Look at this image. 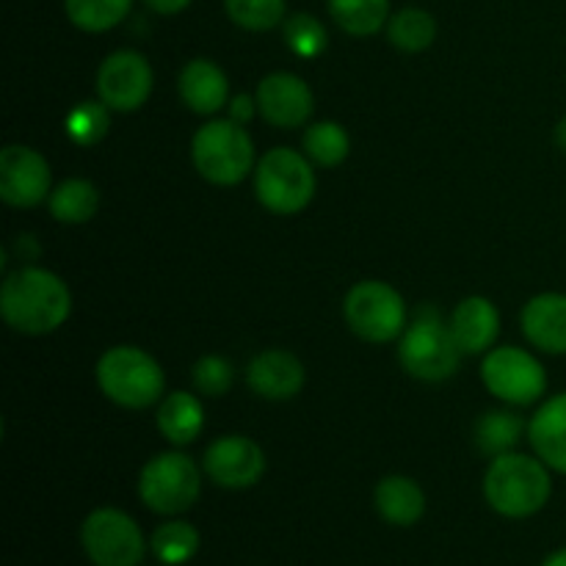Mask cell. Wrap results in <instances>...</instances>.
I'll use <instances>...</instances> for the list:
<instances>
[{"label":"cell","mask_w":566,"mask_h":566,"mask_svg":"<svg viewBox=\"0 0 566 566\" xmlns=\"http://www.w3.org/2000/svg\"><path fill=\"white\" fill-rule=\"evenodd\" d=\"M72 293L59 274L39 265L11 271L0 287V315L22 335H50L66 324Z\"/></svg>","instance_id":"6da1fadb"},{"label":"cell","mask_w":566,"mask_h":566,"mask_svg":"<svg viewBox=\"0 0 566 566\" xmlns=\"http://www.w3.org/2000/svg\"><path fill=\"white\" fill-rule=\"evenodd\" d=\"M553 495L551 468L539 457L503 453L492 459L484 475V497L506 520H528L547 506Z\"/></svg>","instance_id":"7a4b0ae2"},{"label":"cell","mask_w":566,"mask_h":566,"mask_svg":"<svg viewBox=\"0 0 566 566\" xmlns=\"http://www.w3.org/2000/svg\"><path fill=\"white\" fill-rule=\"evenodd\" d=\"M97 385L122 409H149L164 398L166 376L153 354L136 346H114L99 357Z\"/></svg>","instance_id":"3957f363"},{"label":"cell","mask_w":566,"mask_h":566,"mask_svg":"<svg viewBox=\"0 0 566 566\" xmlns=\"http://www.w3.org/2000/svg\"><path fill=\"white\" fill-rule=\"evenodd\" d=\"M191 160L213 186H238L254 169V142L238 122L213 119L193 133Z\"/></svg>","instance_id":"277c9868"},{"label":"cell","mask_w":566,"mask_h":566,"mask_svg":"<svg viewBox=\"0 0 566 566\" xmlns=\"http://www.w3.org/2000/svg\"><path fill=\"white\" fill-rule=\"evenodd\" d=\"M462 348L453 340L451 326L442 324L434 307L415 315L398 343V363L409 376L420 381H446L457 374Z\"/></svg>","instance_id":"5b68a950"},{"label":"cell","mask_w":566,"mask_h":566,"mask_svg":"<svg viewBox=\"0 0 566 566\" xmlns=\"http://www.w3.org/2000/svg\"><path fill=\"white\" fill-rule=\"evenodd\" d=\"M254 193L265 210L276 216H296L313 202L315 171L307 155L276 147L254 166Z\"/></svg>","instance_id":"8992f818"},{"label":"cell","mask_w":566,"mask_h":566,"mask_svg":"<svg viewBox=\"0 0 566 566\" xmlns=\"http://www.w3.org/2000/svg\"><path fill=\"white\" fill-rule=\"evenodd\" d=\"M202 495V473L188 453L166 451L149 459L138 475V497L149 512L177 517Z\"/></svg>","instance_id":"52a82bcc"},{"label":"cell","mask_w":566,"mask_h":566,"mask_svg":"<svg viewBox=\"0 0 566 566\" xmlns=\"http://www.w3.org/2000/svg\"><path fill=\"white\" fill-rule=\"evenodd\" d=\"M81 547L92 566H142L149 542L130 514L103 506L81 523Z\"/></svg>","instance_id":"ba28073f"},{"label":"cell","mask_w":566,"mask_h":566,"mask_svg":"<svg viewBox=\"0 0 566 566\" xmlns=\"http://www.w3.org/2000/svg\"><path fill=\"white\" fill-rule=\"evenodd\" d=\"M348 329L365 343H392L407 329V304L392 285L381 280L357 282L343 302Z\"/></svg>","instance_id":"9c48e42d"},{"label":"cell","mask_w":566,"mask_h":566,"mask_svg":"<svg viewBox=\"0 0 566 566\" xmlns=\"http://www.w3.org/2000/svg\"><path fill=\"white\" fill-rule=\"evenodd\" d=\"M481 381L503 403L528 407L547 390V374L539 359L517 346H501L486 352L481 363Z\"/></svg>","instance_id":"30bf717a"},{"label":"cell","mask_w":566,"mask_h":566,"mask_svg":"<svg viewBox=\"0 0 566 566\" xmlns=\"http://www.w3.org/2000/svg\"><path fill=\"white\" fill-rule=\"evenodd\" d=\"M153 66L147 55L138 50H116L99 64L97 72V94L99 103L108 105L111 111L130 114L138 111L153 94Z\"/></svg>","instance_id":"8fae6325"},{"label":"cell","mask_w":566,"mask_h":566,"mask_svg":"<svg viewBox=\"0 0 566 566\" xmlns=\"http://www.w3.org/2000/svg\"><path fill=\"white\" fill-rule=\"evenodd\" d=\"M50 164L36 149L9 144L0 153V199L11 208H36L50 199Z\"/></svg>","instance_id":"7c38bea8"},{"label":"cell","mask_w":566,"mask_h":566,"mask_svg":"<svg viewBox=\"0 0 566 566\" xmlns=\"http://www.w3.org/2000/svg\"><path fill=\"white\" fill-rule=\"evenodd\" d=\"M202 470L221 490H249L265 475V453L249 437L227 434L210 442L202 457Z\"/></svg>","instance_id":"4fadbf2b"},{"label":"cell","mask_w":566,"mask_h":566,"mask_svg":"<svg viewBox=\"0 0 566 566\" xmlns=\"http://www.w3.org/2000/svg\"><path fill=\"white\" fill-rule=\"evenodd\" d=\"M254 99H258V114L269 125L280 127V130L307 125L315 108L310 86L304 83V77L293 75V72H271V75H265L260 81Z\"/></svg>","instance_id":"5bb4252c"},{"label":"cell","mask_w":566,"mask_h":566,"mask_svg":"<svg viewBox=\"0 0 566 566\" xmlns=\"http://www.w3.org/2000/svg\"><path fill=\"white\" fill-rule=\"evenodd\" d=\"M247 381L254 396L265 398V401H287L302 392L304 365L296 354L269 348L249 363Z\"/></svg>","instance_id":"9a60e30c"},{"label":"cell","mask_w":566,"mask_h":566,"mask_svg":"<svg viewBox=\"0 0 566 566\" xmlns=\"http://www.w3.org/2000/svg\"><path fill=\"white\" fill-rule=\"evenodd\" d=\"M523 335L534 348L545 354H566V296L539 293L523 307Z\"/></svg>","instance_id":"2e32d148"},{"label":"cell","mask_w":566,"mask_h":566,"mask_svg":"<svg viewBox=\"0 0 566 566\" xmlns=\"http://www.w3.org/2000/svg\"><path fill=\"white\" fill-rule=\"evenodd\" d=\"M177 88H180V97L188 111L199 116L219 114L230 103V81H227L224 70L210 59L188 61L180 72Z\"/></svg>","instance_id":"e0dca14e"},{"label":"cell","mask_w":566,"mask_h":566,"mask_svg":"<svg viewBox=\"0 0 566 566\" xmlns=\"http://www.w3.org/2000/svg\"><path fill=\"white\" fill-rule=\"evenodd\" d=\"M448 326L462 354H486L501 335V313L490 298L470 296L457 304Z\"/></svg>","instance_id":"ac0fdd59"},{"label":"cell","mask_w":566,"mask_h":566,"mask_svg":"<svg viewBox=\"0 0 566 566\" xmlns=\"http://www.w3.org/2000/svg\"><path fill=\"white\" fill-rule=\"evenodd\" d=\"M528 440L547 468L566 475V392H558L536 409L528 423Z\"/></svg>","instance_id":"d6986e66"},{"label":"cell","mask_w":566,"mask_h":566,"mask_svg":"<svg viewBox=\"0 0 566 566\" xmlns=\"http://www.w3.org/2000/svg\"><path fill=\"white\" fill-rule=\"evenodd\" d=\"M374 506L387 525L412 528L426 514V492L409 475H385L374 490Z\"/></svg>","instance_id":"ffe728a7"},{"label":"cell","mask_w":566,"mask_h":566,"mask_svg":"<svg viewBox=\"0 0 566 566\" xmlns=\"http://www.w3.org/2000/svg\"><path fill=\"white\" fill-rule=\"evenodd\" d=\"M155 420L171 446H191L205 429V409L193 392H169L160 401Z\"/></svg>","instance_id":"44dd1931"},{"label":"cell","mask_w":566,"mask_h":566,"mask_svg":"<svg viewBox=\"0 0 566 566\" xmlns=\"http://www.w3.org/2000/svg\"><path fill=\"white\" fill-rule=\"evenodd\" d=\"M525 429L528 426H525L520 415L506 412V409H492V412H484L475 420V448L490 459L512 453L520 446V440H523Z\"/></svg>","instance_id":"7402d4cb"},{"label":"cell","mask_w":566,"mask_h":566,"mask_svg":"<svg viewBox=\"0 0 566 566\" xmlns=\"http://www.w3.org/2000/svg\"><path fill=\"white\" fill-rule=\"evenodd\" d=\"M50 216L61 224H86L97 216L99 208V193L94 188V182L81 180V177H72L64 180L61 186L53 188L48 199Z\"/></svg>","instance_id":"603a6c76"},{"label":"cell","mask_w":566,"mask_h":566,"mask_svg":"<svg viewBox=\"0 0 566 566\" xmlns=\"http://www.w3.org/2000/svg\"><path fill=\"white\" fill-rule=\"evenodd\" d=\"M332 20L352 36H374L390 22V0H326Z\"/></svg>","instance_id":"cb8c5ba5"},{"label":"cell","mask_w":566,"mask_h":566,"mask_svg":"<svg viewBox=\"0 0 566 566\" xmlns=\"http://www.w3.org/2000/svg\"><path fill=\"white\" fill-rule=\"evenodd\" d=\"M199 531L186 520H166L149 536V551L164 566H182L199 553Z\"/></svg>","instance_id":"d4e9b609"},{"label":"cell","mask_w":566,"mask_h":566,"mask_svg":"<svg viewBox=\"0 0 566 566\" xmlns=\"http://www.w3.org/2000/svg\"><path fill=\"white\" fill-rule=\"evenodd\" d=\"M387 39L403 53H423L437 39V20L426 9L407 6L387 22Z\"/></svg>","instance_id":"484cf974"},{"label":"cell","mask_w":566,"mask_h":566,"mask_svg":"<svg viewBox=\"0 0 566 566\" xmlns=\"http://www.w3.org/2000/svg\"><path fill=\"white\" fill-rule=\"evenodd\" d=\"M304 155H307L313 164L332 169V166H340L343 160L352 153V138H348L346 127L337 125V122H315L304 130Z\"/></svg>","instance_id":"4316f807"},{"label":"cell","mask_w":566,"mask_h":566,"mask_svg":"<svg viewBox=\"0 0 566 566\" xmlns=\"http://www.w3.org/2000/svg\"><path fill=\"white\" fill-rule=\"evenodd\" d=\"M133 9V0H64V11L75 28L103 33L119 25Z\"/></svg>","instance_id":"83f0119b"},{"label":"cell","mask_w":566,"mask_h":566,"mask_svg":"<svg viewBox=\"0 0 566 566\" xmlns=\"http://www.w3.org/2000/svg\"><path fill=\"white\" fill-rule=\"evenodd\" d=\"M111 108L105 103H77L66 114L64 130L77 147H94L108 136Z\"/></svg>","instance_id":"f1b7e54d"},{"label":"cell","mask_w":566,"mask_h":566,"mask_svg":"<svg viewBox=\"0 0 566 566\" xmlns=\"http://www.w3.org/2000/svg\"><path fill=\"white\" fill-rule=\"evenodd\" d=\"M282 33H285V44L291 48V53L298 59H318L329 48V33H326L324 22L304 11L287 17L282 22Z\"/></svg>","instance_id":"f546056e"},{"label":"cell","mask_w":566,"mask_h":566,"mask_svg":"<svg viewBox=\"0 0 566 566\" xmlns=\"http://www.w3.org/2000/svg\"><path fill=\"white\" fill-rule=\"evenodd\" d=\"M224 9L243 31H271L285 22V0H224Z\"/></svg>","instance_id":"4dcf8cb0"},{"label":"cell","mask_w":566,"mask_h":566,"mask_svg":"<svg viewBox=\"0 0 566 566\" xmlns=\"http://www.w3.org/2000/svg\"><path fill=\"white\" fill-rule=\"evenodd\" d=\"M191 381L199 396H227L232 390V385H235V368H232V363L227 357L210 354V357H202L199 363H193Z\"/></svg>","instance_id":"1f68e13d"},{"label":"cell","mask_w":566,"mask_h":566,"mask_svg":"<svg viewBox=\"0 0 566 566\" xmlns=\"http://www.w3.org/2000/svg\"><path fill=\"white\" fill-rule=\"evenodd\" d=\"M254 114H258V99L249 97V94H238V97H232L230 105H227V119L238 122V125L252 122Z\"/></svg>","instance_id":"d6a6232c"},{"label":"cell","mask_w":566,"mask_h":566,"mask_svg":"<svg viewBox=\"0 0 566 566\" xmlns=\"http://www.w3.org/2000/svg\"><path fill=\"white\" fill-rule=\"evenodd\" d=\"M144 3H147V9H153L155 14L171 17V14H180V11H186L188 6H191V0H144Z\"/></svg>","instance_id":"836d02e7"},{"label":"cell","mask_w":566,"mask_h":566,"mask_svg":"<svg viewBox=\"0 0 566 566\" xmlns=\"http://www.w3.org/2000/svg\"><path fill=\"white\" fill-rule=\"evenodd\" d=\"M539 566H566V547H562V551H553L551 556H545V562Z\"/></svg>","instance_id":"e575fe53"},{"label":"cell","mask_w":566,"mask_h":566,"mask_svg":"<svg viewBox=\"0 0 566 566\" xmlns=\"http://www.w3.org/2000/svg\"><path fill=\"white\" fill-rule=\"evenodd\" d=\"M556 144L566 153V116L558 122V127H556Z\"/></svg>","instance_id":"d590c367"},{"label":"cell","mask_w":566,"mask_h":566,"mask_svg":"<svg viewBox=\"0 0 566 566\" xmlns=\"http://www.w3.org/2000/svg\"><path fill=\"white\" fill-rule=\"evenodd\" d=\"M160 566H164V564H160Z\"/></svg>","instance_id":"8d00e7d4"}]
</instances>
